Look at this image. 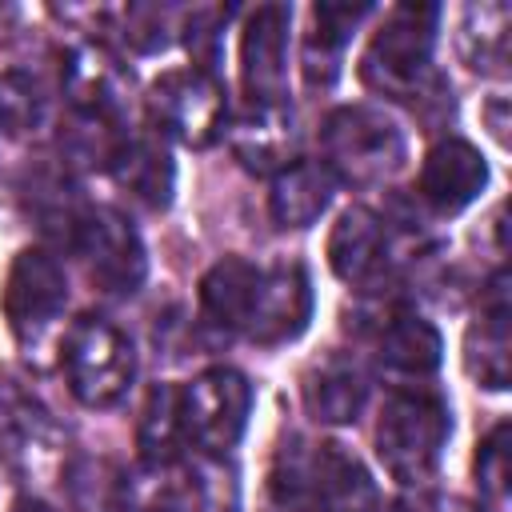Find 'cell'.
<instances>
[{"mask_svg": "<svg viewBox=\"0 0 512 512\" xmlns=\"http://www.w3.org/2000/svg\"><path fill=\"white\" fill-rule=\"evenodd\" d=\"M272 500L280 512H380L372 472L332 440L284 444L272 468Z\"/></svg>", "mask_w": 512, "mask_h": 512, "instance_id": "obj_1", "label": "cell"}, {"mask_svg": "<svg viewBox=\"0 0 512 512\" xmlns=\"http://www.w3.org/2000/svg\"><path fill=\"white\" fill-rule=\"evenodd\" d=\"M452 436V412L432 388H396L376 420V456L404 488L432 480L444 444Z\"/></svg>", "mask_w": 512, "mask_h": 512, "instance_id": "obj_2", "label": "cell"}, {"mask_svg": "<svg viewBox=\"0 0 512 512\" xmlns=\"http://www.w3.org/2000/svg\"><path fill=\"white\" fill-rule=\"evenodd\" d=\"M320 152L332 180L352 188H372L404 168L408 140L400 124L376 104H340L320 124Z\"/></svg>", "mask_w": 512, "mask_h": 512, "instance_id": "obj_3", "label": "cell"}, {"mask_svg": "<svg viewBox=\"0 0 512 512\" xmlns=\"http://www.w3.org/2000/svg\"><path fill=\"white\" fill-rule=\"evenodd\" d=\"M436 4H396L384 24L372 32L360 56V80L392 100H420L432 76V44H436Z\"/></svg>", "mask_w": 512, "mask_h": 512, "instance_id": "obj_4", "label": "cell"}, {"mask_svg": "<svg viewBox=\"0 0 512 512\" xmlns=\"http://www.w3.org/2000/svg\"><path fill=\"white\" fill-rule=\"evenodd\" d=\"M60 364L68 376V392L84 408H116L136 380L132 340L104 316L84 312L64 332Z\"/></svg>", "mask_w": 512, "mask_h": 512, "instance_id": "obj_5", "label": "cell"}, {"mask_svg": "<svg viewBox=\"0 0 512 512\" xmlns=\"http://www.w3.org/2000/svg\"><path fill=\"white\" fill-rule=\"evenodd\" d=\"M144 108H148L152 132L164 140H176L184 148H212L228 128L224 84L196 64L152 80Z\"/></svg>", "mask_w": 512, "mask_h": 512, "instance_id": "obj_6", "label": "cell"}, {"mask_svg": "<svg viewBox=\"0 0 512 512\" xmlns=\"http://www.w3.org/2000/svg\"><path fill=\"white\" fill-rule=\"evenodd\" d=\"M68 248L80 256L88 280L108 296H132L148 276V252L132 220L108 204H84Z\"/></svg>", "mask_w": 512, "mask_h": 512, "instance_id": "obj_7", "label": "cell"}, {"mask_svg": "<svg viewBox=\"0 0 512 512\" xmlns=\"http://www.w3.org/2000/svg\"><path fill=\"white\" fill-rule=\"evenodd\" d=\"M252 412V384L236 368H204L180 388V424L184 444L200 448L204 456H224L248 428Z\"/></svg>", "mask_w": 512, "mask_h": 512, "instance_id": "obj_8", "label": "cell"}, {"mask_svg": "<svg viewBox=\"0 0 512 512\" xmlns=\"http://www.w3.org/2000/svg\"><path fill=\"white\" fill-rule=\"evenodd\" d=\"M64 304H68V280H64L60 260L44 248H24L12 260L4 276V292H0V308H4L12 336L24 348H36L56 328Z\"/></svg>", "mask_w": 512, "mask_h": 512, "instance_id": "obj_9", "label": "cell"}, {"mask_svg": "<svg viewBox=\"0 0 512 512\" xmlns=\"http://www.w3.org/2000/svg\"><path fill=\"white\" fill-rule=\"evenodd\" d=\"M60 424L20 380L0 376V464L20 480H44L60 464Z\"/></svg>", "mask_w": 512, "mask_h": 512, "instance_id": "obj_10", "label": "cell"}, {"mask_svg": "<svg viewBox=\"0 0 512 512\" xmlns=\"http://www.w3.org/2000/svg\"><path fill=\"white\" fill-rule=\"evenodd\" d=\"M328 264L352 288H372V284L388 280L400 264V244H396L392 220L368 204L344 208L328 236Z\"/></svg>", "mask_w": 512, "mask_h": 512, "instance_id": "obj_11", "label": "cell"}, {"mask_svg": "<svg viewBox=\"0 0 512 512\" xmlns=\"http://www.w3.org/2000/svg\"><path fill=\"white\" fill-rule=\"evenodd\" d=\"M308 316H312V284H308V272L296 260L260 264L240 336L252 340V344L272 348V344L296 340L304 332Z\"/></svg>", "mask_w": 512, "mask_h": 512, "instance_id": "obj_12", "label": "cell"}, {"mask_svg": "<svg viewBox=\"0 0 512 512\" xmlns=\"http://www.w3.org/2000/svg\"><path fill=\"white\" fill-rule=\"evenodd\" d=\"M60 84L76 116L124 120L132 96V68L100 40H80L60 60Z\"/></svg>", "mask_w": 512, "mask_h": 512, "instance_id": "obj_13", "label": "cell"}, {"mask_svg": "<svg viewBox=\"0 0 512 512\" xmlns=\"http://www.w3.org/2000/svg\"><path fill=\"white\" fill-rule=\"evenodd\" d=\"M288 4H260L240 28V80L248 104H288Z\"/></svg>", "mask_w": 512, "mask_h": 512, "instance_id": "obj_14", "label": "cell"}, {"mask_svg": "<svg viewBox=\"0 0 512 512\" xmlns=\"http://www.w3.org/2000/svg\"><path fill=\"white\" fill-rule=\"evenodd\" d=\"M116 512H208V480L184 460H140L116 480Z\"/></svg>", "mask_w": 512, "mask_h": 512, "instance_id": "obj_15", "label": "cell"}, {"mask_svg": "<svg viewBox=\"0 0 512 512\" xmlns=\"http://www.w3.org/2000/svg\"><path fill=\"white\" fill-rule=\"evenodd\" d=\"M484 184H488V164L480 148H472L468 140H440L424 156L416 196L436 216H456L484 192Z\"/></svg>", "mask_w": 512, "mask_h": 512, "instance_id": "obj_16", "label": "cell"}, {"mask_svg": "<svg viewBox=\"0 0 512 512\" xmlns=\"http://www.w3.org/2000/svg\"><path fill=\"white\" fill-rule=\"evenodd\" d=\"M224 132L236 160L256 176H276L296 164V120L288 104H248Z\"/></svg>", "mask_w": 512, "mask_h": 512, "instance_id": "obj_17", "label": "cell"}, {"mask_svg": "<svg viewBox=\"0 0 512 512\" xmlns=\"http://www.w3.org/2000/svg\"><path fill=\"white\" fill-rule=\"evenodd\" d=\"M372 352H376V364L388 368L392 376L420 380L440 368L444 344H440V332L420 312L388 304L372 324Z\"/></svg>", "mask_w": 512, "mask_h": 512, "instance_id": "obj_18", "label": "cell"}, {"mask_svg": "<svg viewBox=\"0 0 512 512\" xmlns=\"http://www.w3.org/2000/svg\"><path fill=\"white\" fill-rule=\"evenodd\" d=\"M508 276L504 268L488 280L484 296H480V312L468 324L464 336V364L472 372L476 384H484L488 392H504L508 388Z\"/></svg>", "mask_w": 512, "mask_h": 512, "instance_id": "obj_19", "label": "cell"}, {"mask_svg": "<svg viewBox=\"0 0 512 512\" xmlns=\"http://www.w3.org/2000/svg\"><path fill=\"white\" fill-rule=\"evenodd\" d=\"M108 172L116 176V184L124 192H132L148 208H164L172 200L176 168H172L164 136H156V132H144V128L128 124L120 132L112 156H108Z\"/></svg>", "mask_w": 512, "mask_h": 512, "instance_id": "obj_20", "label": "cell"}, {"mask_svg": "<svg viewBox=\"0 0 512 512\" xmlns=\"http://www.w3.org/2000/svg\"><path fill=\"white\" fill-rule=\"evenodd\" d=\"M300 396L316 424H352L368 400V372L352 356L328 352L304 372Z\"/></svg>", "mask_w": 512, "mask_h": 512, "instance_id": "obj_21", "label": "cell"}, {"mask_svg": "<svg viewBox=\"0 0 512 512\" xmlns=\"http://www.w3.org/2000/svg\"><path fill=\"white\" fill-rule=\"evenodd\" d=\"M256 272H260V264H252L244 256H224L204 272V280H200V320H204L208 332H216L224 340L244 332Z\"/></svg>", "mask_w": 512, "mask_h": 512, "instance_id": "obj_22", "label": "cell"}, {"mask_svg": "<svg viewBox=\"0 0 512 512\" xmlns=\"http://www.w3.org/2000/svg\"><path fill=\"white\" fill-rule=\"evenodd\" d=\"M336 180L320 160H296L272 176L268 212L276 228H312L332 204Z\"/></svg>", "mask_w": 512, "mask_h": 512, "instance_id": "obj_23", "label": "cell"}, {"mask_svg": "<svg viewBox=\"0 0 512 512\" xmlns=\"http://www.w3.org/2000/svg\"><path fill=\"white\" fill-rule=\"evenodd\" d=\"M368 12L372 4H316L312 8V28L304 36V64H300L312 88H328L340 76L344 48Z\"/></svg>", "mask_w": 512, "mask_h": 512, "instance_id": "obj_24", "label": "cell"}, {"mask_svg": "<svg viewBox=\"0 0 512 512\" xmlns=\"http://www.w3.org/2000/svg\"><path fill=\"white\" fill-rule=\"evenodd\" d=\"M508 4H468L460 20V56L480 76H504L508 72Z\"/></svg>", "mask_w": 512, "mask_h": 512, "instance_id": "obj_25", "label": "cell"}, {"mask_svg": "<svg viewBox=\"0 0 512 512\" xmlns=\"http://www.w3.org/2000/svg\"><path fill=\"white\" fill-rule=\"evenodd\" d=\"M136 444L140 460H180L184 444V424H180V388L176 384H156L144 400L140 424H136Z\"/></svg>", "mask_w": 512, "mask_h": 512, "instance_id": "obj_26", "label": "cell"}, {"mask_svg": "<svg viewBox=\"0 0 512 512\" xmlns=\"http://www.w3.org/2000/svg\"><path fill=\"white\" fill-rule=\"evenodd\" d=\"M44 124H48L44 84L24 68L0 72V132L4 136H32Z\"/></svg>", "mask_w": 512, "mask_h": 512, "instance_id": "obj_27", "label": "cell"}, {"mask_svg": "<svg viewBox=\"0 0 512 512\" xmlns=\"http://www.w3.org/2000/svg\"><path fill=\"white\" fill-rule=\"evenodd\" d=\"M116 32L124 44H132L136 52H160L168 48L172 32H176V12L160 8V4H128L112 12Z\"/></svg>", "mask_w": 512, "mask_h": 512, "instance_id": "obj_28", "label": "cell"}, {"mask_svg": "<svg viewBox=\"0 0 512 512\" xmlns=\"http://www.w3.org/2000/svg\"><path fill=\"white\" fill-rule=\"evenodd\" d=\"M476 488H480V500L500 512L504 500H508V424H496L480 448H476Z\"/></svg>", "mask_w": 512, "mask_h": 512, "instance_id": "obj_29", "label": "cell"}, {"mask_svg": "<svg viewBox=\"0 0 512 512\" xmlns=\"http://www.w3.org/2000/svg\"><path fill=\"white\" fill-rule=\"evenodd\" d=\"M68 492L80 512H116V480L120 472L104 460H76L68 472Z\"/></svg>", "mask_w": 512, "mask_h": 512, "instance_id": "obj_30", "label": "cell"}, {"mask_svg": "<svg viewBox=\"0 0 512 512\" xmlns=\"http://www.w3.org/2000/svg\"><path fill=\"white\" fill-rule=\"evenodd\" d=\"M484 116H488V128H492V136L500 140V144H508V120H504V96H496L488 108H484Z\"/></svg>", "mask_w": 512, "mask_h": 512, "instance_id": "obj_31", "label": "cell"}, {"mask_svg": "<svg viewBox=\"0 0 512 512\" xmlns=\"http://www.w3.org/2000/svg\"><path fill=\"white\" fill-rule=\"evenodd\" d=\"M16 32V8L12 4H0V44H8Z\"/></svg>", "mask_w": 512, "mask_h": 512, "instance_id": "obj_32", "label": "cell"}, {"mask_svg": "<svg viewBox=\"0 0 512 512\" xmlns=\"http://www.w3.org/2000/svg\"><path fill=\"white\" fill-rule=\"evenodd\" d=\"M12 512H52V508H48V504H40V500H20Z\"/></svg>", "mask_w": 512, "mask_h": 512, "instance_id": "obj_33", "label": "cell"}]
</instances>
